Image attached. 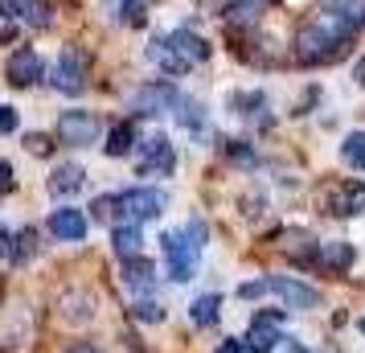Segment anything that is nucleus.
I'll list each match as a JSON object with an SVG mask.
<instances>
[{"label":"nucleus","instance_id":"obj_1","mask_svg":"<svg viewBox=\"0 0 365 353\" xmlns=\"http://www.w3.org/2000/svg\"><path fill=\"white\" fill-rule=\"evenodd\" d=\"M349 29L341 21H332L329 13L316 21V25H304L296 34V58L304 66H320V62H336L341 53L349 50Z\"/></svg>","mask_w":365,"mask_h":353},{"label":"nucleus","instance_id":"obj_2","mask_svg":"<svg viewBox=\"0 0 365 353\" xmlns=\"http://www.w3.org/2000/svg\"><path fill=\"white\" fill-rule=\"evenodd\" d=\"M119 198V210H123V222H148V218H160L165 214L168 198L160 189H148V185H135V189H123L115 193Z\"/></svg>","mask_w":365,"mask_h":353},{"label":"nucleus","instance_id":"obj_3","mask_svg":"<svg viewBox=\"0 0 365 353\" xmlns=\"http://www.w3.org/2000/svg\"><path fill=\"white\" fill-rule=\"evenodd\" d=\"M160 251H165V263H168V280H193V271H197V247L189 242L185 235H165L160 238Z\"/></svg>","mask_w":365,"mask_h":353},{"label":"nucleus","instance_id":"obj_4","mask_svg":"<svg viewBox=\"0 0 365 353\" xmlns=\"http://www.w3.org/2000/svg\"><path fill=\"white\" fill-rule=\"evenodd\" d=\"M58 140L62 144H74V148H91L95 140H99V119L91 116V111H62L58 116Z\"/></svg>","mask_w":365,"mask_h":353},{"label":"nucleus","instance_id":"obj_5","mask_svg":"<svg viewBox=\"0 0 365 353\" xmlns=\"http://www.w3.org/2000/svg\"><path fill=\"white\" fill-rule=\"evenodd\" d=\"M50 83L62 91V95H83L86 91V58L78 50H66L50 70Z\"/></svg>","mask_w":365,"mask_h":353},{"label":"nucleus","instance_id":"obj_6","mask_svg":"<svg viewBox=\"0 0 365 353\" xmlns=\"http://www.w3.org/2000/svg\"><path fill=\"white\" fill-rule=\"evenodd\" d=\"M177 103H181V95L173 83H148L132 95V111L135 116H160V111H177Z\"/></svg>","mask_w":365,"mask_h":353},{"label":"nucleus","instance_id":"obj_7","mask_svg":"<svg viewBox=\"0 0 365 353\" xmlns=\"http://www.w3.org/2000/svg\"><path fill=\"white\" fill-rule=\"evenodd\" d=\"M173 165H177V156H173L168 135H148V140L140 144V173H144V177H168Z\"/></svg>","mask_w":365,"mask_h":353},{"label":"nucleus","instance_id":"obj_8","mask_svg":"<svg viewBox=\"0 0 365 353\" xmlns=\"http://www.w3.org/2000/svg\"><path fill=\"white\" fill-rule=\"evenodd\" d=\"M279 320L283 312H259L255 317V324H250V333L242 337V345H247V353H271L279 349Z\"/></svg>","mask_w":365,"mask_h":353},{"label":"nucleus","instance_id":"obj_9","mask_svg":"<svg viewBox=\"0 0 365 353\" xmlns=\"http://www.w3.org/2000/svg\"><path fill=\"white\" fill-rule=\"evenodd\" d=\"M267 292H275L283 300V308H320V292L308 284H299V280H287V275L267 280Z\"/></svg>","mask_w":365,"mask_h":353},{"label":"nucleus","instance_id":"obj_10","mask_svg":"<svg viewBox=\"0 0 365 353\" xmlns=\"http://www.w3.org/2000/svg\"><path fill=\"white\" fill-rule=\"evenodd\" d=\"M50 235L58 238V242H83L86 238V214L83 210H74V205L53 210L50 214Z\"/></svg>","mask_w":365,"mask_h":353},{"label":"nucleus","instance_id":"obj_11","mask_svg":"<svg viewBox=\"0 0 365 353\" xmlns=\"http://www.w3.org/2000/svg\"><path fill=\"white\" fill-rule=\"evenodd\" d=\"M41 74H46V66H41V58L34 50H17L9 58V83L34 86V83H41Z\"/></svg>","mask_w":365,"mask_h":353},{"label":"nucleus","instance_id":"obj_12","mask_svg":"<svg viewBox=\"0 0 365 353\" xmlns=\"http://www.w3.org/2000/svg\"><path fill=\"white\" fill-rule=\"evenodd\" d=\"M123 284L132 287L135 296H144V292H152L156 287V267H152L148 259H123Z\"/></svg>","mask_w":365,"mask_h":353},{"label":"nucleus","instance_id":"obj_13","mask_svg":"<svg viewBox=\"0 0 365 353\" xmlns=\"http://www.w3.org/2000/svg\"><path fill=\"white\" fill-rule=\"evenodd\" d=\"M324 13H329L332 21H341L349 34L365 29V0H329V4H324Z\"/></svg>","mask_w":365,"mask_h":353},{"label":"nucleus","instance_id":"obj_14","mask_svg":"<svg viewBox=\"0 0 365 353\" xmlns=\"http://www.w3.org/2000/svg\"><path fill=\"white\" fill-rule=\"evenodd\" d=\"M168 41H173V50L181 53L189 66L210 58V41H205V37H197L193 29H177V34H168Z\"/></svg>","mask_w":365,"mask_h":353},{"label":"nucleus","instance_id":"obj_15","mask_svg":"<svg viewBox=\"0 0 365 353\" xmlns=\"http://www.w3.org/2000/svg\"><path fill=\"white\" fill-rule=\"evenodd\" d=\"M9 17L25 21V25H34V29H46V25L53 21L46 0H9Z\"/></svg>","mask_w":365,"mask_h":353},{"label":"nucleus","instance_id":"obj_16","mask_svg":"<svg viewBox=\"0 0 365 353\" xmlns=\"http://www.w3.org/2000/svg\"><path fill=\"white\" fill-rule=\"evenodd\" d=\"M111 247H115L119 259H135L140 247H144V235H140V222H119L111 230Z\"/></svg>","mask_w":365,"mask_h":353},{"label":"nucleus","instance_id":"obj_17","mask_svg":"<svg viewBox=\"0 0 365 353\" xmlns=\"http://www.w3.org/2000/svg\"><path fill=\"white\" fill-rule=\"evenodd\" d=\"M148 58H152L160 70H165V74H185V70H189V62H185L181 53L173 50V41H168V37H156V41H152V46H148Z\"/></svg>","mask_w":365,"mask_h":353},{"label":"nucleus","instance_id":"obj_18","mask_svg":"<svg viewBox=\"0 0 365 353\" xmlns=\"http://www.w3.org/2000/svg\"><path fill=\"white\" fill-rule=\"evenodd\" d=\"M83 168L78 165H58L50 173V193L53 198H70V193H78V189H83Z\"/></svg>","mask_w":365,"mask_h":353},{"label":"nucleus","instance_id":"obj_19","mask_svg":"<svg viewBox=\"0 0 365 353\" xmlns=\"http://www.w3.org/2000/svg\"><path fill=\"white\" fill-rule=\"evenodd\" d=\"M217 317H222V296H197V300L189 304V320L197 324V329H210V324H217Z\"/></svg>","mask_w":365,"mask_h":353},{"label":"nucleus","instance_id":"obj_20","mask_svg":"<svg viewBox=\"0 0 365 353\" xmlns=\"http://www.w3.org/2000/svg\"><path fill=\"white\" fill-rule=\"evenodd\" d=\"M332 214H361L365 210V189L361 185H349V189H332L329 193Z\"/></svg>","mask_w":365,"mask_h":353},{"label":"nucleus","instance_id":"obj_21","mask_svg":"<svg viewBox=\"0 0 365 353\" xmlns=\"http://www.w3.org/2000/svg\"><path fill=\"white\" fill-rule=\"evenodd\" d=\"M320 263L329 271H349L353 267V247L341 242V238H336V242H324V247H320Z\"/></svg>","mask_w":365,"mask_h":353},{"label":"nucleus","instance_id":"obj_22","mask_svg":"<svg viewBox=\"0 0 365 353\" xmlns=\"http://www.w3.org/2000/svg\"><path fill=\"white\" fill-rule=\"evenodd\" d=\"M135 148V128L132 123H115L107 135V156H128Z\"/></svg>","mask_w":365,"mask_h":353},{"label":"nucleus","instance_id":"obj_23","mask_svg":"<svg viewBox=\"0 0 365 353\" xmlns=\"http://www.w3.org/2000/svg\"><path fill=\"white\" fill-rule=\"evenodd\" d=\"M341 156H345L349 168H357V173H365V132H349L345 144H341Z\"/></svg>","mask_w":365,"mask_h":353},{"label":"nucleus","instance_id":"obj_24","mask_svg":"<svg viewBox=\"0 0 365 353\" xmlns=\"http://www.w3.org/2000/svg\"><path fill=\"white\" fill-rule=\"evenodd\" d=\"M287 255H292V259H299V263H312L316 255V242H312V235H304V230H299V235H292L287 238Z\"/></svg>","mask_w":365,"mask_h":353},{"label":"nucleus","instance_id":"obj_25","mask_svg":"<svg viewBox=\"0 0 365 353\" xmlns=\"http://www.w3.org/2000/svg\"><path fill=\"white\" fill-rule=\"evenodd\" d=\"M226 17H230V25H255L259 21V4L255 0H234L226 9Z\"/></svg>","mask_w":365,"mask_h":353},{"label":"nucleus","instance_id":"obj_26","mask_svg":"<svg viewBox=\"0 0 365 353\" xmlns=\"http://www.w3.org/2000/svg\"><path fill=\"white\" fill-rule=\"evenodd\" d=\"M177 119H181V128H189V132H197L201 123H205V111H201V103L181 99V103H177Z\"/></svg>","mask_w":365,"mask_h":353},{"label":"nucleus","instance_id":"obj_27","mask_svg":"<svg viewBox=\"0 0 365 353\" xmlns=\"http://www.w3.org/2000/svg\"><path fill=\"white\" fill-rule=\"evenodd\" d=\"M226 156H230L234 165H242V168L259 165V156H255V148H250L247 140H230V144H226Z\"/></svg>","mask_w":365,"mask_h":353},{"label":"nucleus","instance_id":"obj_28","mask_svg":"<svg viewBox=\"0 0 365 353\" xmlns=\"http://www.w3.org/2000/svg\"><path fill=\"white\" fill-rule=\"evenodd\" d=\"M119 17L128 21V25H144L148 9H144V0H119Z\"/></svg>","mask_w":365,"mask_h":353},{"label":"nucleus","instance_id":"obj_29","mask_svg":"<svg viewBox=\"0 0 365 353\" xmlns=\"http://www.w3.org/2000/svg\"><path fill=\"white\" fill-rule=\"evenodd\" d=\"M132 312H135V320H144V324H156V320H165V308L156 300H135L132 304Z\"/></svg>","mask_w":365,"mask_h":353},{"label":"nucleus","instance_id":"obj_30","mask_svg":"<svg viewBox=\"0 0 365 353\" xmlns=\"http://www.w3.org/2000/svg\"><path fill=\"white\" fill-rule=\"evenodd\" d=\"M181 235H185V238H189V242H193V247L201 251V247H205V235H210V230H205V222H201V218H189V222H185V230H181Z\"/></svg>","mask_w":365,"mask_h":353},{"label":"nucleus","instance_id":"obj_31","mask_svg":"<svg viewBox=\"0 0 365 353\" xmlns=\"http://www.w3.org/2000/svg\"><path fill=\"white\" fill-rule=\"evenodd\" d=\"M29 255H34V230H21V235H17V247H13V259H17V263H25Z\"/></svg>","mask_w":365,"mask_h":353},{"label":"nucleus","instance_id":"obj_32","mask_svg":"<svg viewBox=\"0 0 365 353\" xmlns=\"http://www.w3.org/2000/svg\"><path fill=\"white\" fill-rule=\"evenodd\" d=\"M25 148L34 152V156H50V135H25Z\"/></svg>","mask_w":365,"mask_h":353},{"label":"nucleus","instance_id":"obj_33","mask_svg":"<svg viewBox=\"0 0 365 353\" xmlns=\"http://www.w3.org/2000/svg\"><path fill=\"white\" fill-rule=\"evenodd\" d=\"M115 205H119V198H99V202L91 205V214H95L99 222H107V218H111V210H115Z\"/></svg>","mask_w":365,"mask_h":353},{"label":"nucleus","instance_id":"obj_34","mask_svg":"<svg viewBox=\"0 0 365 353\" xmlns=\"http://www.w3.org/2000/svg\"><path fill=\"white\" fill-rule=\"evenodd\" d=\"M9 132H17V111L0 103V135H9Z\"/></svg>","mask_w":365,"mask_h":353},{"label":"nucleus","instance_id":"obj_35","mask_svg":"<svg viewBox=\"0 0 365 353\" xmlns=\"http://www.w3.org/2000/svg\"><path fill=\"white\" fill-rule=\"evenodd\" d=\"M263 292H267V280H255V284H242V287H238V296H242V300H259Z\"/></svg>","mask_w":365,"mask_h":353},{"label":"nucleus","instance_id":"obj_36","mask_svg":"<svg viewBox=\"0 0 365 353\" xmlns=\"http://www.w3.org/2000/svg\"><path fill=\"white\" fill-rule=\"evenodd\" d=\"M234 103H238V107H242V116H250V111H259V107H263V95H238V99H234Z\"/></svg>","mask_w":365,"mask_h":353},{"label":"nucleus","instance_id":"obj_37","mask_svg":"<svg viewBox=\"0 0 365 353\" xmlns=\"http://www.w3.org/2000/svg\"><path fill=\"white\" fill-rule=\"evenodd\" d=\"M214 353H247V345H242L238 337H230V341H222V345H217Z\"/></svg>","mask_w":365,"mask_h":353},{"label":"nucleus","instance_id":"obj_38","mask_svg":"<svg viewBox=\"0 0 365 353\" xmlns=\"http://www.w3.org/2000/svg\"><path fill=\"white\" fill-rule=\"evenodd\" d=\"M9 242H13V235H9V230H4V226H0V259H9V251H13V247H9Z\"/></svg>","mask_w":365,"mask_h":353},{"label":"nucleus","instance_id":"obj_39","mask_svg":"<svg viewBox=\"0 0 365 353\" xmlns=\"http://www.w3.org/2000/svg\"><path fill=\"white\" fill-rule=\"evenodd\" d=\"M13 185V173H9V165H4V160H0V189H9Z\"/></svg>","mask_w":365,"mask_h":353},{"label":"nucleus","instance_id":"obj_40","mask_svg":"<svg viewBox=\"0 0 365 353\" xmlns=\"http://www.w3.org/2000/svg\"><path fill=\"white\" fill-rule=\"evenodd\" d=\"M353 78H357V86H365V58L353 66Z\"/></svg>","mask_w":365,"mask_h":353},{"label":"nucleus","instance_id":"obj_41","mask_svg":"<svg viewBox=\"0 0 365 353\" xmlns=\"http://www.w3.org/2000/svg\"><path fill=\"white\" fill-rule=\"evenodd\" d=\"M66 353H99V349H95V345H70Z\"/></svg>","mask_w":365,"mask_h":353},{"label":"nucleus","instance_id":"obj_42","mask_svg":"<svg viewBox=\"0 0 365 353\" xmlns=\"http://www.w3.org/2000/svg\"><path fill=\"white\" fill-rule=\"evenodd\" d=\"M287 353H308V349H304V345H296V341H292V345H287Z\"/></svg>","mask_w":365,"mask_h":353},{"label":"nucleus","instance_id":"obj_43","mask_svg":"<svg viewBox=\"0 0 365 353\" xmlns=\"http://www.w3.org/2000/svg\"><path fill=\"white\" fill-rule=\"evenodd\" d=\"M0 17H9V4H4V0H0Z\"/></svg>","mask_w":365,"mask_h":353},{"label":"nucleus","instance_id":"obj_44","mask_svg":"<svg viewBox=\"0 0 365 353\" xmlns=\"http://www.w3.org/2000/svg\"><path fill=\"white\" fill-rule=\"evenodd\" d=\"M361 333H365V320H361Z\"/></svg>","mask_w":365,"mask_h":353},{"label":"nucleus","instance_id":"obj_45","mask_svg":"<svg viewBox=\"0 0 365 353\" xmlns=\"http://www.w3.org/2000/svg\"><path fill=\"white\" fill-rule=\"evenodd\" d=\"M332 353H336V349H332Z\"/></svg>","mask_w":365,"mask_h":353}]
</instances>
